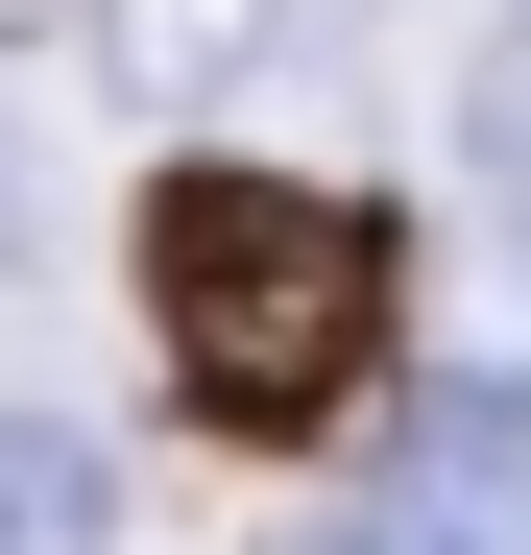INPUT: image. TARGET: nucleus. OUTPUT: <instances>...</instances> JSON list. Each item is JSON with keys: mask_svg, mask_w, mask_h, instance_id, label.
Returning a JSON list of instances; mask_svg holds the SVG:
<instances>
[{"mask_svg": "<svg viewBox=\"0 0 531 555\" xmlns=\"http://www.w3.org/2000/svg\"><path fill=\"white\" fill-rule=\"evenodd\" d=\"M314 555H507V531H483V507H459V459H435V483H363V507H338V531H314Z\"/></svg>", "mask_w": 531, "mask_h": 555, "instance_id": "nucleus-4", "label": "nucleus"}, {"mask_svg": "<svg viewBox=\"0 0 531 555\" xmlns=\"http://www.w3.org/2000/svg\"><path fill=\"white\" fill-rule=\"evenodd\" d=\"M49 25H73V0H0V49H49Z\"/></svg>", "mask_w": 531, "mask_h": 555, "instance_id": "nucleus-7", "label": "nucleus"}, {"mask_svg": "<svg viewBox=\"0 0 531 555\" xmlns=\"http://www.w3.org/2000/svg\"><path fill=\"white\" fill-rule=\"evenodd\" d=\"M145 338L194 362L218 435L338 411V387H363V338H387V242H363V194H290V169H169V194H145Z\"/></svg>", "mask_w": 531, "mask_h": 555, "instance_id": "nucleus-1", "label": "nucleus"}, {"mask_svg": "<svg viewBox=\"0 0 531 555\" xmlns=\"http://www.w3.org/2000/svg\"><path fill=\"white\" fill-rule=\"evenodd\" d=\"M49 242V145H25V98H0V266Z\"/></svg>", "mask_w": 531, "mask_h": 555, "instance_id": "nucleus-6", "label": "nucleus"}, {"mask_svg": "<svg viewBox=\"0 0 531 555\" xmlns=\"http://www.w3.org/2000/svg\"><path fill=\"white\" fill-rule=\"evenodd\" d=\"M73 49H98L121 121H242L266 49H290V0H73Z\"/></svg>", "mask_w": 531, "mask_h": 555, "instance_id": "nucleus-2", "label": "nucleus"}, {"mask_svg": "<svg viewBox=\"0 0 531 555\" xmlns=\"http://www.w3.org/2000/svg\"><path fill=\"white\" fill-rule=\"evenodd\" d=\"M459 145H483V194H507V242H531V25H483V73H459Z\"/></svg>", "mask_w": 531, "mask_h": 555, "instance_id": "nucleus-5", "label": "nucleus"}, {"mask_svg": "<svg viewBox=\"0 0 531 555\" xmlns=\"http://www.w3.org/2000/svg\"><path fill=\"white\" fill-rule=\"evenodd\" d=\"M0 555H121V435L98 411H0Z\"/></svg>", "mask_w": 531, "mask_h": 555, "instance_id": "nucleus-3", "label": "nucleus"}]
</instances>
